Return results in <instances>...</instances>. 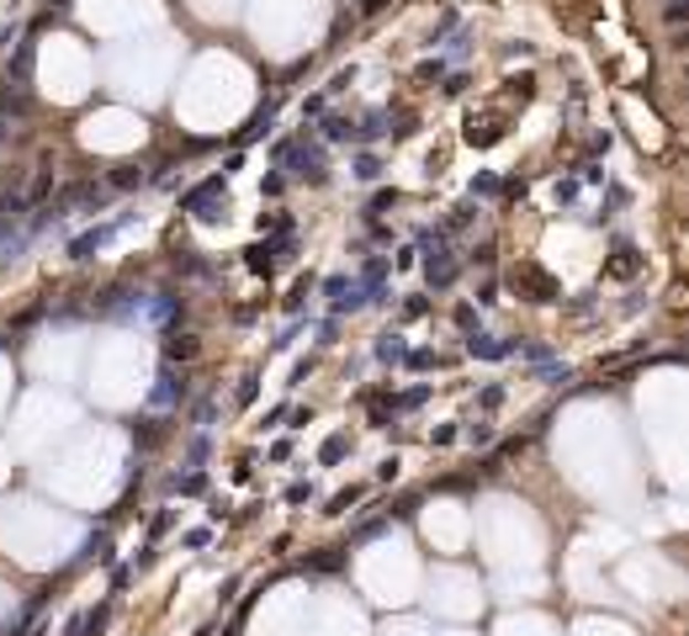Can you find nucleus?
Returning a JSON list of instances; mask_svg holds the SVG:
<instances>
[{"label":"nucleus","mask_w":689,"mask_h":636,"mask_svg":"<svg viewBox=\"0 0 689 636\" xmlns=\"http://www.w3.org/2000/svg\"><path fill=\"white\" fill-rule=\"evenodd\" d=\"M318 144H356V123L350 117H324L318 123Z\"/></svg>","instance_id":"obj_14"},{"label":"nucleus","mask_w":689,"mask_h":636,"mask_svg":"<svg viewBox=\"0 0 689 636\" xmlns=\"http://www.w3.org/2000/svg\"><path fill=\"white\" fill-rule=\"evenodd\" d=\"M191 356H197L191 335H165V361H191Z\"/></svg>","instance_id":"obj_22"},{"label":"nucleus","mask_w":689,"mask_h":636,"mask_svg":"<svg viewBox=\"0 0 689 636\" xmlns=\"http://www.w3.org/2000/svg\"><path fill=\"white\" fill-rule=\"evenodd\" d=\"M536 377H541L547 388H562V382H573V367H568V361H547V367L536 371Z\"/></svg>","instance_id":"obj_28"},{"label":"nucleus","mask_w":689,"mask_h":636,"mask_svg":"<svg viewBox=\"0 0 689 636\" xmlns=\"http://www.w3.org/2000/svg\"><path fill=\"white\" fill-rule=\"evenodd\" d=\"M388 132H393V112L377 106V112H367V117L356 123V144H377V138H388Z\"/></svg>","instance_id":"obj_9"},{"label":"nucleus","mask_w":689,"mask_h":636,"mask_svg":"<svg viewBox=\"0 0 689 636\" xmlns=\"http://www.w3.org/2000/svg\"><path fill=\"white\" fill-rule=\"evenodd\" d=\"M414 261H420V255H414V244H409V250H398V255H393V271H409Z\"/></svg>","instance_id":"obj_52"},{"label":"nucleus","mask_w":689,"mask_h":636,"mask_svg":"<svg viewBox=\"0 0 689 636\" xmlns=\"http://www.w3.org/2000/svg\"><path fill=\"white\" fill-rule=\"evenodd\" d=\"M314 568H318V573H335V568H340V552H329V556H314Z\"/></svg>","instance_id":"obj_55"},{"label":"nucleus","mask_w":689,"mask_h":636,"mask_svg":"<svg viewBox=\"0 0 689 636\" xmlns=\"http://www.w3.org/2000/svg\"><path fill=\"white\" fill-rule=\"evenodd\" d=\"M403 367L409 371H435V367H446V356H435V350H409Z\"/></svg>","instance_id":"obj_27"},{"label":"nucleus","mask_w":689,"mask_h":636,"mask_svg":"<svg viewBox=\"0 0 689 636\" xmlns=\"http://www.w3.org/2000/svg\"><path fill=\"white\" fill-rule=\"evenodd\" d=\"M377 477H382V483H393V477H398V456H388V462L377 467Z\"/></svg>","instance_id":"obj_56"},{"label":"nucleus","mask_w":689,"mask_h":636,"mask_svg":"<svg viewBox=\"0 0 689 636\" xmlns=\"http://www.w3.org/2000/svg\"><path fill=\"white\" fill-rule=\"evenodd\" d=\"M261 191H265V197H282V191H287V176H265Z\"/></svg>","instance_id":"obj_49"},{"label":"nucleus","mask_w":689,"mask_h":636,"mask_svg":"<svg viewBox=\"0 0 689 636\" xmlns=\"http://www.w3.org/2000/svg\"><path fill=\"white\" fill-rule=\"evenodd\" d=\"M515 292H526V303H556V282L536 265H520L515 271Z\"/></svg>","instance_id":"obj_7"},{"label":"nucleus","mask_w":689,"mask_h":636,"mask_svg":"<svg viewBox=\"0 0 689 636\" xmlns=\"http://www.w3.org/2000/svg\"><path fill=\"white\" fill-rule=\"evenodd\" d=\"M208 456H212V441L208 435H191V441H186V473H202Z\"/></svg>","instance_id":"obj_19"},{"label":"nucleus","mask_w":689,"mask_h":636,"mask_svg":"<svg viewBox=\"0 0 689 636\" xmlns=\"http://www.w3.org/2000/svg\"><path fill=\"white\" fill-rule=\"evenodd\" d=\"M636 271H642V255H636V244L621 239V244H615V261L605 265V276H615V282H632Z\"/></svg>","instance_id":"obj_11"},{"label":"nucleus","mask_w":689,"mask_h":636,"mask_svg":"<svg viewBox=\"0 0 689 636\" xmlns=\"http://www.w3.org/2000/svg\"><path fill=\"white\" fill-rule=\"evenodd\" d=\"M456 435H462L456 424H441V430H430V446H435V451H446V446H456Z\"/></svg>","instance_id":"obj_35"},{"label":"nucleus","mask_w":689,"mask_h":636,"mask_svg":"<svg viewBox=\"0 0 689 636\" xmlns=\"http://www.w3.org/2000/svg\"><path fill=\"white\" fill-rule=\"evenodd\" d=\"M662 17H668V26L679 32V26H685V0H662Z\"/></svg>","instance_id":"obj_41"},{"label":"nucleus","mask_w":689,"mask_h":636,"mask_svg":"<svg viewBox=\"0 0 689 636\" xmlns=\"http://www.w3.org/2000/svg\"><path fill=\"white\" fill-rule=\"evenodd\" d=\"M467 356H473V361H509V356H515V340H499V335L473 329V335H467Z\"/></svg>","instance_id":"obj_8"},{"label":"nucleus","mask_w":689,"mask_h":636,"mask_svg":"<svg viewBox=\"0 0 689 636\" xmlns=\"http://www.w3.org/2000/svg\"><path fill=\"white\" fill-rule=\"evenodd\" d=\"M106 615H112V605H96V610H80L75 621H70V636H102Z\"/></svg>","instance_id":"obj_13"},{"label":"nucleus","mask_w":689,"mask_h":636,"mask_svg":"<svg viewBox=\"0 0 689 636\" xmlns=\"http://www.w3.org/2000/svg\"><path fill=\"white\" fill-rule=\"evenodd\" d=\"M112 186H117V191H132V186H144V170H117Z\"/></svg>","instance_id":"obj_43"},{"label":"nucleus","mask_w":689,"mask_h":636,"mask_svg":"<svg viewBox=\"0 0 689 636\" xmlns=\"http://www.w3.org/2000/svg\"><path fill=\"white\" fill-rule=\"evenodd\" d=\"M477 212H483V208H477L473 197H467V202H456V208H451V223H446V234H451V229H473V223H477Z\"/></svg>","instance_id":"obj_26"},{"label":"nucleus","mask_w":689,"mask_h":636,"mask_svg":"<svg viewBox=\"0 0 689 636\" xmlns=\"http://www.w3.org/2000/svg\"><path fill=\"white\" fill-rule=\"evenodd\" d=\"M344 451H350V435H329V441L318 446V462H324V467H335V462H344Z\"/></svg>","instance_id":"obj_24"},{"label":"nucleus","mask_w":689,"mask_h":636,"mask_svg":"<svg viewBox=\"0 0 689 636\" xmlns=\"http://www.w3.org/2000/svg\"><path fill=\"white\" fill-rule=\"evenodd\" d=\"M356 287L367 303H388V255H367L361 261V276H356Z\"/></svg>","instance_id":"obj_6"},{"label":"nucleus","mask_w":689,"mask_h":636,"mask_svg":"<svg viewBox=\"0 0 689 636\" xmlns=\"http://www.w3.org/2000/svg\"><path fill=\"white\" fill-rule=\"evenodd\" d=\"M350 287H356V276H329V282H324V297H329V308H335V303H340Z\"/></svg>","instance_id":"obj_32"},{"label":"nucleus","mask_w":689,"mask_h":636,"mask_svg":"<svg viewBox=\"0 0 689 636\" xmlns=\"http://www.w3.org/2000/svg\"><path fill=\"white\" fill-rule=\"evenodd\" d=\"M208 541H212V530H208V526H197V530H186V536H181V547H186V552H202Z\"/></svg>","instance_id":"obj_36"},{"label":"nucleus","mask_w":689,"mask_h":636,"mask_svg":"<svg viewBox=\"0 0 689 636\" xmlns=\"http://www.w3.org/2000/svg\"><path fill=\"white\" fill-rule=\"evenodd\" d=\"M350 80H356V64H350V70H340V75L329 80V85H324V96H344V91H350Z\"/></svg>","instance_id":"obj_37"},{"label":"nucleus","mask_w":689,"mask_h":636,"mask_svg":"<svg viewBox=\"0 0 689 636\" xmlns=\"http://www.w3.org/2000/svg\"><path fill=\"white\" fill-rule=\"evenodd\" d=\"M371 356H377L382 367H403V356H409V340H403L398 329H388V335H377V344H371Z\"/></svg>","instance_id":"obj_10"},{"label":"nucleus","mask_w":689,"mask_h":636,"mask_svg":"<svg viewBox=\"0 0 689 636\" xmlns=\"http://www.w3.org/2000/svg\"><path fill=\"white\" fill-rule=\"evenodd\" d=\"M314 499H318L314 483H292V488H287V504H314Z\"/></svg>","instance_id":"obj_38"},{"label":"nucleus","mask_w":689,"mask_h":636,"mask_svg":"<svg viewBox=\"0 0 689 636\" xmlns=\"http://www.w3.org/2000/svg\"><path fill=\"white\" fill-rule=\"evenodd\" d=\"M324 102H329V96H308V102H303V123H308V117H324Z\"/></svg>","instance_id":"obj_50"},{"label":"nucleus","mask_w":689,"mask_h":636,"mask_svg":"<svg viewBox=\"0 0 689 636\" xmlns=\"http://www.w3.org/2000/svg\"><path fill=\"white\" fill-rule=\"evenodd\" d=\"M477 303L488 308V303H499V282H483V292H477Z\"/></svg>","instance_id":"obj_54"},{"label":"nucleus","mask_w":689,"mask_h":636,"mask_svg":"<svg viewBox=\"0 0 689 636\" xmlns=\"http://www.w3.org/2000/svg\"><path fill=\"white\" fill-rule=\"evenodd\" d=\"M165 488H170V494H186V499H197V494H208V473H176Z\"/></svg>","instance_id":"obj_17"},{"label":"nucleus","mask_w":689,"mask_h":636,"mask_svg":"<svg viewBox=\"0 0 689 636\" xmlns=\"http://www.w3.org/2000/svg\"><path fill=\"white\" fill-rule=\"evenodd\" d=\"M176 265H181V271H191V276H212V265L202 261L197 250H181V261H176Z\"/></svg>","instance_id":"obj_33"},{"label":"nucleus","mask_w":689,"mask_h":636,"mask_svg":"<svg viewBox=\"0 0 689 636\" xmlns=\"http://www.w3.org/2000/svg\"><path fill=\"white\" fill-rule=\"evenodd\" d=\"M223 208H229V176H208L181 197V212H191L197 223H218Z\"/></svg>","instance_id":"obj_2"},{"label":"nucleus","mask_w":689,"mask_h":636,"mask_svg":"<svg viewBox=\"0 0 689 636\" xmlns=\"http://www.w3.org/2000/svg\"><path fill=\"white\" fill-rule=\"evenodd\" d=\"M75 562H112V541H106V530H96V536H85V547H80Z\"/></svg>","instance_id":"obj_20"},{"label":"nucleus","mask_w":689,"mask_h":636,"mask_svg":"<svg viewBox=\"0 0 689 636\" xmlns=\"http://www.w3.org/2000/svg\"><path fill=\"white\" fill-rule=\"evenodd\" d=\"M244 265H250L255 276H271V271H276V244H271V239H265V244H250V250H244Z\"/></svg>","instance_id":"obj_15"},{"label":"nucleus","mask_w":689,"mask_h":636,"mask_svg":"<svg viewBox=\"0 0 689 636\" xmlns=\"http://www.w3.org/2000/svg\"><path fill=\"white\" fill-rule=\"evenodd\" d=\"M430 393H435L430 382H420V388H409V393H398V398H393V414H409V409H424V403H430Z\"/></svg>","instance_id":"obj_21"},{"label":"nucleus","mask_w":689,"mask_h":636,"mask_svg":"<svg viewBox=\"0 0 689 636\" xmlns=\"http://www.w3.org/2000/svg\"><path fill=\"white\" fill-rule=\"evenodd\" d=\"M456 329H462V335H473V329H477V308H473V303H462V308H456Z\"/></svg>","instance_id":"obj_40"},{"label":"nucleus","mask_w":689,"mask_h":636,"mask_svg":"<svg viewBox=\"0 0 689 636\" xmlns=\"http://www.w3.org/2000/svg\"><path fill=\"white\" fill-rule=\"evenodd\" d=\"M579 181H589V186H610V181H605V170H600L594 159H583V165H579Z\"/></svg>","instance_id":"obj_39"},{"label":"nucleus","mask_w":689,"mask_h":636,"mask_svg":"<svg viewBox=\"0 0 689 636\" xmlns=\"http://www.w3.org/2000/svg\"><path fill=\"white\" fill-rule=\"evenodd\" d=\"M398 202H403V197H398V191H377V197H371L367 208H361V218H367V223H377V212L398 208Z\"/></svg>","instance_id":"obj_29"},{"label":"nucleus","mask_w":689,"mask_h":636,"mask_svg":"<svg viewBox=\"0 0 689 636\" xmlns=\"http://www.w3.org/2000/svg\"><path fill=\"white\" fill-rule=\"evenodd\" d=\"M446 75V59H430V64H420V80H441Z\"/></svg>","instance_id":"obj_48"},{"label":"nucleus","mask_w":689,"mask_h":636,"mask_svg":"<svg viewBox=\"0 0 689 636\" xmlns=\"http://www.w3.org/2000/svg\"><path fill=\"white\" fill-rule=\"evenodd\" d=\"M456 276H462V261L451 255V244H441L435 255H424V282H430V292H451Z\"/></svg>","instance_id":"obj_5"},{"label":"nucleus","mask_w":689,"mask_h":636,"mask_svg":"<svg viewBox=\"0 0 689 636\" xmlns=\"http://www.w3.org/2000/svg\"><path fill=\"white\" fill-rule=\"evenodd\" d=\"M186 393H191V382H186V371H176V361H165L155 377V393H149V403L155 409H181Z\"/></svg>","instance_id":"obj_4"},{"label":"nucleus","mask_w":689,"mask_h":636,"mask_svg":"<svg viewBox=\"0 0 689 636\" xmlns=\"http://www.w3.org/2000/svg\"><path fill=\"white\" fill-rule=\"evenodd\" d=\"M271 123H276V96H271V102H265L261 112H255V117L239 128V144H255V138H265V132H271Z\"/></svg>","instance_id":"obj_12"},{"label":"nucleus","mask_w":689,"mask_h":636,"mask_svg":"<svg viewBox=\"0 0 689 636\" xmlns=\"http://www.w3.org/2000/svg\"><path fill=\"white\" fill-rule=\"evenodd\" d=\"M255 398H261V377L250 371V377H244V382H239V388H234V403H239V409H250Z\"/></svg>","instance_id":"obj_30"},{"label":"nucleus","mask_w":689,"mask_h":636,"mask_svg":"<svg viewBox=\"0 0 689 636\" xmlns=\"http://www.w3.org/2000/svg\"><path fill=\"white\" fill-rule=\"evenodd\" d=\"M477 403H483V409H499V403H504V388H499V382H488V388L477 393Z\"/></svg>","instance_id":"obj_45"},{"label":"nucleus","mask_w":689,"mask_h":636,"mask_svg":"<svg viewBox=\"0 0 689 636\" xmlns=\"http://www.w3.org/2000/svg\"><path fill=\"white\" fill-rule=\"evenodd\" d=\"M552 202H556V208H573V202H579V181H573V176H568V181H556L552 186Z\"/></svg>","instance_id":"obj_31"},{"label":"nucleus","mask_w":689,"mask_h":636,"mask_svg":"<svg viewBox=\"0 0 689 636\" xmlns=\"http://www.w3.org/2000/svg\"><path fill=\"white\" fill-rule=\"evenodd\" d=\"M212 414H218V409H212V398H202V403H197V409H191V420L202 424V430H208V424H212Z\"/></svg>","instance_id":"obj_46"},{"label":"nucleus","mask_w":689,"mask_h":636,"mask_svg":"<svg viewBox=\"0 0 689 636\" xmlns=\"http://www.w3.org/2000/svg\"><path fill=\"white\" fill-rule=\"evenodd\" d=\"M361 499H367V488H340V494L329 499V509H324V515H350V509H356Z\"/></svg>","instance_id":"obj_25"},{"label":"nucleus","mask_w":689,"mask_h":636,"mask_svg":"<svg viewBox=\"0 0 689 636\" xmlns=\"http://www.w3.org/2000/svg\"><path fill=\"white\" fill-rule=\"evenodd\" d=\"M132 218H138V212H117L112 223H91L85 234H75V239H70V261H96V255H102L106 244H112V239H117L123 229H128Z\"/></svg>","instance_id":"obj_3"},{"label":"nucleus","mask_w":689,"mask_h":636,"mask_svg":"<svg viewBox=\"0 0 689 636\" xmlns=\"http://www.w3.org/2000/svg\"><path fill=\"white\" fill-rule=\"evenodd\" d=\"M6 138H11V123H6V117H0V144H6Z\"/></svg>","instance_id":"obj_57"},{"label":"nucleus","mask_w":689,"mask_h":636,"mask_svg":"<svg viewBox=\"0 0 689 636\" xmlns=\"http://www.w3.org/2000/svg\"><path fill=\"white\" fill-rule=\"evenodd\" d=\"M308 377H314V361H297V367H292V382H287V388H303Z\"/></svg>","instance_id":"obj_47"},{"label":"nucleus","mask_w":689,"mask_h":636,"mask_svg":"<svg viewBox=\"0 0 689 636\" xmlns=\"http://www.w3.org/2000/svg\"><path fill=\"white\" fill-rule=\"evenodd\" d=\"M430 314V303H424V297H409V303H403V318H424Z\"/></svg>","instance_id":"obj_51"},{"label":"nucleus","mask_w":689,"mask_h":636,"mask_svg":"<svg viewBox=\"0 0 689 636\" xmlns=\"http://www.w3.org/2000/svg\"><path fill=\"white\" fill-rule=\"evenodd\" d=\"M308 292H314V276H303V282L292 287V297H287V314H303V303H308Z\"/></svg>","instance_id":"obj_34"},{"label":"nucleus","mask_w":689,"mask_h":636,"mask_svg":"<svg viewBox=\"0 0 689 636\" xmlns=\"http://www.w3.org/2000/svg\"><path fill=\"white\" fill-rule=\"evenodd\" d=\"M170 520H176V515H170V509H159L155 520H149V547H155L159 536H165V530H170Z\"/></svg>","instance_id":"obj_42"},{"label":"nucleus","mask_w":689,"mask_h":636,"mask_svg":"<svg viewBox=\"0 0 689 636\" xmlns=\"http://www.w3.org/2000/svg\"><path fill=\"white\" fill-rule=\"evenodd\" d=\"M467 191H473V202H483V197H499V191H504V181L494 176V170H477Z\"/></svg>","instance_id":"obj_23"},{"label":"nucleus","mask_w":689,"mask_h":636,"mask_svg":"<svg viewBox=\"0 0 689 636\" xmlns=\"http://www.w3.org/2000/svg\"><path fill=\"white\" fill-rule=\"evenodd\" d=\"M271 462H276V467H282V462H292V441H276V446H271Z\"/></svg>","instance_id":"obj_53"},{"label":"nucleus","mask_w":689,"mask_h":636,"mask_svg":"<svg viewBox=\"0 0 689 636\" xmlns=\"http://www.w3.org/2000/svg\"><path fill=\"white\" fill-rule=\"evenodd\" d=\"M350 176H356V181H382V159H377V155H371V149H361V155H356V159H350Z\"/></svg>","instance_id":"obj_18"},{"label":"nucleus","mask_w":689,"mask_h":636,"mask_svg":"<svg viewBox=\"0 0 689 636\" xmlns=\"http://www.w3.org/2000/svg\"><path fill=\"white\" fill-rule=\"evenodd\" d=\"M456 441H467L473 451H483V446H494V441H499V430H494V420H473L462 435H456Z\"/></svg>","instance_id":"obj_16"},{"label":"nucleus","mask_w":689,"mask_h":636,"mask_svg":"<svg viewBox=\"0 0 689 636\" xmlns=\"http://www.w3.org/2000/svg\"><path fill=\"white\" fill-rule=\"evenodd\" d=\"M467 53H473V38H467V32H456V38H451V49H446V59H467Z\"/></svg>","instance_id":"obj_44"},{"label":"nucleus","mask_w":689,"mask_h":636,"mask_svg":"<svg viewBox=\"0 0 689 636\" xmlns=\"http://www.w3.org/2000/svg\"><path fill=\"white\" fill-rule=\"evenodd\" d=\"M271 159H276V170H292L297 181H314V186L329 181V159H324V144H308V132H303V138H282V144L271 149Z\"/></svg>","instance_id":"obj_1"}]
</instances>
